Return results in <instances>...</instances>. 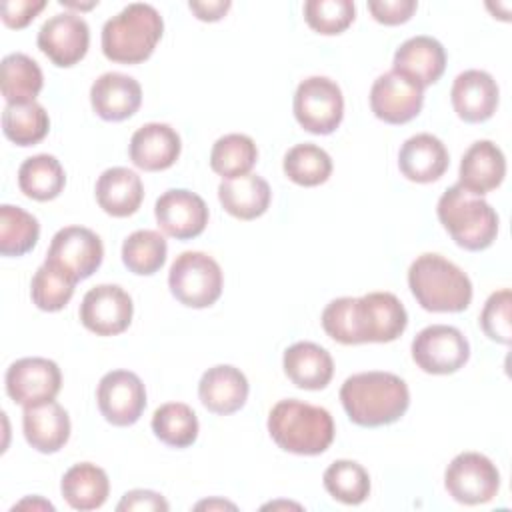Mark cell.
Instances as JSON below:
<instances>
[{
  "label": "cell",
  "instance_id": "6da1fadb",
  "mask_svg": "<svg viewBox=\"0 0 512 512\" xmlns=\"http://www.w3.org/2000/svg\"><path fill=\"white\" fill-rule=\"evenodd\" d=\"M324 332L340 344L392 342L408 326V312L392 292L342 296L326 304L320 316Z\"/></svg>",
  "mask_w": 512,
  "mask_h": 512
},
{
  "label": "cell",
  "instance_id": "7a4b0ae2",
  "mask_svg": "<svg viewBox=\"0 0 512 512\" xmlns=\"http://www.w3.org/2000/svg\"><path fill=\"white\" fill-rule=\"evenodd\" d=\"M340 402L354 424L378 428L404 416L410 406V390L406 382L392 372H358L344 380Z\"/></svg>",
  "mask_w": 512,
  "mask_h": 512
},
{
  "label": "cell",
  "instance_id": "3957f363",
  "mask_svg": "<svg viewBox=\"0 0 512 512\" xmlns=\"http://www.w3.org/2000/svg\"><path fill=\"white\" fill-rule=\"evenodd\" d=\"M268 432L278 448L298 456H316L330 448L336 428L326 408L286 398L272 406Z\"/></svg>",
  "mask_w": 512,
  "mask_h": 512
},
{
  "label": "cell",
  "instance_id": "277c9868",
  "mask_svg": "<svg viewBox=\"0 0 512 512\" xmlns=\"http://www.w3.org/2000/svg\"><path fill=\"white\" fill-rule=\"evenodd\" d=\"M408 286L428 312H462L472 302L468 274L440 254H420L408 268Z\"/></svg>",
  "mask_w": 512,
  "mask_h": 512
},
{
  "label": "cell",
  "instance_id": "5b68a950",
  "mask_svg": "<svg viewBox=\"0 0 512 512\" xmlns=\"http://www.w3.org/2000/svg\"><path fill=\"white\" fill-rule=\"evenodd\" d=\"M164 20L152 4L132 2L102 26V52L118 64L148 60L160 42Z\"/></svg>",
  "mask_w": 512,
  "mask_h": 512
},
{
  "label": "cell",
  "instance_id": "8992f818",
  "mask_svg": "<svg viewBox=\"0 0 512 512\" xmlns=\"http://www.w3.org/2000/svg\"><path fill=\"white\" fill-rule=\"evenodd\" d=\"M436 214L450 238L464 250H486L498 236L496 210L460 184L446 188L436 204Z\"/></svg>",
  "mask_w": 512,
  "mask_h": 512
},
{
  "label": "cell",
  "instance_id": "52a82bcc",
  "mask_svg": "<svg viewBox=\"0 0 512 512\" xmlns=\"http://www.w3.org/2000/svg\"><path fill=\"white\" fill-rule=\"evenodd\" d=\"M168 286L180 304L188 308H208L222 294V268L212 256L188 250L176 256L172 262Z\"/></svg>",
  "mask_w": 512,
  "mask_h": 512
},
{
  "label": "cell",
  "instance_id": "ba28073f",
  "mask_svg": "<svg viewBox=\"0 0 512 512\" xmlns=\"http://www.w3.org/2000/svg\"><path fill=\"white\" fill-rule=\"evenodd\" d=\"M296 122L310 134H332L344 116V96L340 86L326 76L302 80L292 102Z\"/></svg>",
  "mask_w": 512,
  "mask_h": 512
},
{
  "label": "cell",
  "instance_id": "9c48e42d",
  "mask_svg": "<svg viewBox=\"0 0 512 512\" xmlns=\"http://www.w3.org/2000/svg\"><path fill=\"white\" fill-rule=\"evenodd\" d=\"M444 488L460 504H486L500 490V472L488 456L460 452L444 472Z\"/></svg>",
  "mask_w": 512,
  "mask_h": 512
},
{
  "label": "cell",
  "instance_id": "30bf717a",
  "mask_svg": "<svg viewBox=\"0 0 512 512\" xmlns=\"http://www.w3.org/2000/svg\"><path fill=\"white\" fill-rule=\"evenodd\" d=\"M412 360L426 374H454L470 358L466 336L448 324H432L422 328L412 340Z\"/></svg>",
  "mask_w": 512,
  "mask_h": 512
},
{
  "label": "cell",
  "instance_id": "8fae6325",
  "mask_svg": "<svg viewBox=\"0 0 512 512\" xmlns=\"http://www.w3.org/2000/svg\"><path fill=\"white\" fill-rule=\"evenodd\" d=\"M102 258L104 246L96 232L84 226H66L52 236L44 262L80 282L100 268Z\"/></svg>",
  "mask_w": 512,
  "mask_h": 512
},
{
  "label": "cell",
  "instance_id": "7c38bea8",
  "mask_svg": "<svg viewBox=\"0 0 512 512\" xmlns=\"http://www.w3.org/2000/svg\"><path fill=\"white\" fill-rule=\"evenodd\" d=\"M36 44L54 66L70 68L78 64L88 52V22L76 12L54 14L40 26Z\"/></svg>",
  "mask_w": 512,
  "mask_h": 512
},
{
  "label": "cell",
  "instance_id": "4fadbf2b",
  "mask_svg": "<svg viewBox=\"0 0 512 512\" xmlns=\"http://www.w3.org/2000/svg\"><path fill=\"white\" fill-rule=\"evenodd\" d=\"M134 314L130 294L118 284H98L90 288L80 304V322L96 336L122 334Z\"/></svg>",
  "mask_w": 512,
  "mask_h": 512
},
{
  "label": "cell",
  "instance_id": "5bb4252c",
  "mask_svg": "<svg viewBox=\"0 0 512 512\" xmlns=\"http://www.w3.org/2000/svg\"><path fill=\"white\" fill-rule=\"evenodd\" d=\"M6 392L20 406L54 400L62 388V372L54 360L26 356L6 370Z\"/></svg>",
  "mask_w": 512,
  "mask_h": 512
},
{
  "label": "cell",
  "instance_id": "9a60e30c",
  "mask_svg": "<svg viewBox=\"0 0 512 512\" xmlns=\"http://www.w3.org/2000/svg\"><path fill=\"white\" fill-rule=\"evenodd\" d=\"M96 402L106 422L112 426H132L146 408V388L138 374L112 370L100 378Z\"/></svg>",
  "mask_w": 512,
  "mask_h": 512
},
{
  "label": "cell",
  "instance_id": "2e32d148",
  "mask_svg": "<svg viewBox=\"0 0 512 512\" xmlns=\"http://www.w3.org/2000/svg\"><path fill=\"white\" fill-rule=\"evenodd\" d=\"M424 104V90L406 76L390 70L380 74L370 88V110L386 124H406Z\"/></svg>",
  "mask_w": 512,
  "mask_h": 512
},
{
  "label": "cell",
  "instance_id": "e0dca14e",
  "mask_svg": "<svg viewBox=\"0 0 512 512\" xmlns=\"http://www.w3.org/2000/svg\"><path fill=\"white\" fill-rule=\"evenodd\" d=\"M154 216L164 234L190 240L204 232L210 214L202 196L186 188H172L156 200Z\"/></svg>",
  "mask_w": 512,
  "mask_h": 512
},
{
  "label": "cell",
  "instance_id": "ac0fdd59",
  "mask_svg": "<svg viewBox=\"0 0 512 512\" xmlns=\"http://www.w3.org/2000/svg\"><path fill=\"white\" fill-rule=\"evenodd\" d=\"M450 100L460 120L468 124H478L494 116L500 100V90L496 80L488 72L472 68L460 72L454 78Z\"/></svg>",
  "mask_w": 512,
  "mask_h": 512
},
{
  "label": "cell",
  "instance_id": "d6986e66",
  "mask_svg": "<svg viewBox=\"0 0 512 512\" xmlns=\"http://www.w3.org/2000/svg\"><path fill=\"white\" fill-rule=\"evenodd\" d=\"M392 70L406 76L424 90L426 86L436 84L444 74L446 50L432 36H412L396 48Z\"/></svg>",
  "mask_w": 512,
  "mask_h": 512
},
{
  "label": "cell",
  "instance_id": "ffe728a7",
  "mask_svg": "<svg viewBox=\"0 0 512 512\" xmlns=\"http://www.w3.org/2000/svg\"><path fill=\"white\" fill-rule=\"evenodd\" d=\"M92 110L106 122H122L134 116L142 104V86L122 72H104L90 86Z\"/></svg>",
  "mask_w": 512,
  "mask_h": 512
},
{
  "label": "cell",
  "instance_id": "44dd1931",
  "mask_svg": "<svg viewBox=\"0 0 512 512\" xmlns=\"http://www.w3.org/2000/svg\"><path fill=\"white\" fill-rule=\"evenodd\" d=\"M182 150L178 132L164 122H148L140 126L128 146L130 160L136 168L146 172H160L170 168Z\"/></svg>",
  "mask_w": 512,
  "mask_h": 512
},
{
  "label": "cell",
  "instance_id": "7402d4cb",
  "mask_svg": "<svg viewBox=\"0 0 512 512\" xmlns=\"http://www.w3.org/2000/svg\"><path fill=\"white\" fill-rule=\"evenodd\" d=\"M450 164V154L444 142L428 132H420L404 140L398 152V168L410 182L428 184L444 176Z\"/></svg>",
  "mask_w": 512,
  "mask_h": 512
},
{
  "label": "cell",
  "instance_id": "603a6c76",
  "mask_svg": "<svg viewBox=\"0 0 512 512\" xmlns=\"http://www.w3.org/2000/svg\"><path fill=\"white\" fill-rule=\"evenodd\" d=\"M506 176L504 152L492 140H476L462 154L458 168V184L476 194L484 196L496 190Z\"/></svg>",
  "mask_w": 512,
  "mask_h": 512
},
{
  "label": "cell",
  "instance_id": "cb8c5ba5",
  "mask_svg": "<svg viewBox=\"0 0 512 512\" xmlns=\"http://www.w3.org/2000/svg\"><path fill=\"white\" fill-rule=\"evenodd\" d=\"M22 430L34 450L54 454L64 448L70 438V416L56 400L24 406Z\"/></svg>",
  "mask_w": 512,
  "mask_h": 512
},
{
  "label": "cell",
  "instance_id": "d4e9b609",
  "mask_svg": "<svg viewBox=\"0 0 512 512\" xmlns=\"http://www.w3.org/2000/svg\"><path fill=\"white\" fill-rule=\"evenodd\" d=\"M250 386L244 372L230 364L208 368L198 382V398L206 410L226 416L246 404Z\"/></svg>",
  "mask_w": 512,
  "mask_h": 512
},
{
  "label": "cell",
  "instance_id": "484cf974",
  "mask_svg": "<svg viewBox=\"0 0 512 512\" xmlns=\"http://www.w3.org/2000/svg\"><path fill=\"white\" fill-rule=\"evenodd\" d=\"M282 366L288 380L302 390H322L334 376V360L314 342H296L284 350Z\"/></svg>",
  "mask_w": 512,
  "mask_h": 512
},
{
  "label": "cell",
  "instance_id": "4316f807",
  "mask_svg": "<svg viewBox=\"0 0 512 512\" xmlns=\"http://www.w3.org/2000/svg\"><path fill=\"white\" fill-rule=\"evenodd\" d=\"M94 192L98 206L114 218L132 216L144 200V186L140 176L124 166L104 170L96 180Z\"/></svg>",
  "mask_w": 512,
  "mask_h": 512
},
{
  "label": "cell",
  "instance_id": "83f0119b",
  "mask_svg": "<svg viewBox=\"0 0 512 512\" xmlns=\"http://www.w3.org/2000/svg\"><path fill=\"white\" fill-rule=\"evenodd\" d=\"M218 200L230 216L238 220H254L268 210L272 190L262 176L244 174L222 180L218 184Z\"/></svg>",
  "mask_w": 512,
  "mask_h": 512
},
{
  "label": "cell",
  "instance_id": "f1b7e54d",
  "mask_svg": "<svg viewBox=\"0 0 512 512\" xmlns=\"http://www.w3.org/2000/svg\"><path fill=\"white\" fill-rule=\"evenodd\" d=\"M60 492L70 508L80 512L96 510L110 494V480L100 466L92 462H78L64 472Z\"/></svg>",
  "mask_w": 512,
  "mask_h": 512
},
{
  "label": "cell",
  "instance_id": "f546056e",
  "mask_svg": "<svg viewBox=\"0 0 512 512\" xmlns=\"http://www.w3.org/2000/svg\"><path fill=\"white\" fill-rule=\"evenodd\" d=\"M44 86V76L36 60L22 52H12L0 64V90L6 104L36 102Z\"/></svg>",
  "mask_w": 512,
  "mask_h": 512
},
{
  "label": "cell",
  "instance_id": "4dcf8cb0",
  "mask_svg": "<svg viewBox=\"0 0 512 512\" xmlns=\"http://www.w3.org/2000/svg\"><path fill=\"white\" fill-rule=\"evenodd\" d=\"M66 186V172L52 154H36L26 158L18 168V188L24 196L48 202L60 196Z\"/></svg>",
  "mask_w": 512,
  "mask_h": 512
},
{
  "label": "cell",
  "instance_id": "1f68e13d",
  "mask_svg": "<svg viewBox=\"0 0 512 512\" xmlns=\"http://www.w3.org/2000/svg\"><path fill=\"white\" fill-rule=\"evenodd\" d=\"M258 160L256 142L246 134H224L210 150V168L224 180L250 174Z\"/></svg>",
  "mask_w": 512,
  "mask_h": 512
},
{
  "label": "cell",
  "instance_id": "d6a6232c",
  "mask_svg": "<svg viewBox=\"0 0 512 512\" xmlns=\"http://www.w3.org/2000/svg\"><path fill=\"white\" fill-rule=\"evenodd\" d=\"M198 418L184 402H166L152 414V432L172 448H188L198 438Z\"/></svg>",
  "mask_w": 512,
  "mask_h": 512
},
{
  "label": "cell",
  "instance_id": "836d02e7",
  "mask_svg": "<svg viewBox=\"0 0 512 512\" xmlns=\"http://www.w3.org/2000/svg\"><path fill=\"white\" fill-rule=\"evenodd\" d=\"M50 118L42 104H6L2 112V132L16 146H34L46 138Z\"/></svg>",
  "mask_w": 512,
  "mask_h": 512
},
{
  "label": "cell",
  "instance_id": "e575fe53",
  "mask_svg": "<svg viewBox=\"0 0 512 512\" xmlns=\"http://www.w3.org/2000/svg\"><path fill=\"white\" fill-rule=\"evenodd\" d=\"M282 168L288 180H292L298 186L312 188L324 184L330 178L332 158L324 148L312 142H304L292 146L284 154Z\"/></svg>",
  "mask_w": 512,
  "mask_h": 512
},
{
  "label": "cell",
  "instance_id": "d590c367",
  "mask_svg": "<svg viewBox=\"0 0 512 512\" xmlns=\"http://www.w3.org/2000/svg\"><path fill=\"white\" fill-rule=\"evenodd\" d=\"M40 236V224L36 216L20 206H0V254L24 256L30 252Z\"/></svg>",
  "mask_w": 512,
  "mask_h": 512
},
{
  "label": "cell",
  "instance_id": "8d00e7d4",
  "mask_svg": "<svg viewBox=\"0 0 512 512\" xmlns=\"http://www.w3.org/2000/svg\"><path fill=\"white\" fill-rule=\"evenodd\" d=\"M166 254L168 244L156 230H136L122 244V262L138 276L156 274L164 266Z\"/></svg>",
  "mask_w": 512,
  "mask_h": 512
},
{
  "label": "cell",
  "instance_id": "74e56055",
  "mask_svg": "<svg viewBox=\"0 0 512 512\" xmlns=\"http://www.w3.org/2000/svg\"><path fill=\"white\" fill-rule=\"evenodd\" d=\"M326 492L348 506L362 504L370 494V474L354 460H336L324 470Z\"/></svg>",
  "mask_w": 512,
  "mask_h": 512
},
{
  "label": "cell",
  "instance_id": "f35d334b",
  "mask_svg": "<svg viewBox=\"0 0 512 512\" xmlns=\"http://www.w3.org/2000/svg\"><path fill=\"white\" fill-rule=\"evenodd\" d=\"M76 284L78 282L70 278L66 272L44 262L32 276L30 298L36 308L44 312H58L74 296Z\"/></svg>",
  "mask_w": 512,
  "mask_h": 512
},
{
  "label": "cell",
  "instance_id": "ab89813d",
  "mask_svg": "<svg viewBox=\"0 0 512 512\" xmlns=\"http://www.w3.org/2000/svg\"><path fill=\"white\" fill-rule=\"evenodd\" d=\"M356 18V6L350 0H308L304 2L306 24L324 36L342 34Z\"/></svg>",
  "mask_w": 512,
  "mask_h": 512
},
{
  "label": "cell",
  "instance_id": "60d3db41",
  "mask_svg": "<svg viewBox=\"0 0 512 512\" xmlns=\"http://www.w3.org/2000/svg\"><path fill=\"white\" fill-rule=\"evenodd\" d=\"M510 306H512V292L508 288H502L488 296L480 312L482 332L498 344H510V336H512Z\"/></svg>",
  "mask_w": 512,
  "mask_h": 512
},
{
  "label": "cell",
  "instance_id": "b9f144b4",
  "mask_svg": "<svg viewBox=\"0 0 512 512\" xmlns=\"http://www.w3.org/2000/svg\"><path fill=\"white\" fill-rule=\"evenodd\" d=\"M416 0H372L368 2V10L372 18L384 26H398L412 18L416 12Z\"/></svg>",
  "mask_w": 512,
  "mask_h": 512
},
{
  "label": "cell",
  "instance_id": "7bdbcfd3",
  "mask_svg": "<svg viewBox=\"0 0 512 512\" xmlns=\"http://www.w3.org/2000/svg\"><path fill=\"white\" fill-rule=\"evenodd\" d=\"M44 6V0H4L2 22L14 30L26 28L38 16V12L44 10Z\"/></svg>",
  "mask_w": 512,
  "mask_h": 512
},
{
  "label": "cell",
  "instance_id": "ee69618b",
  "mask_svg": "<svg viewBox=\"0 0 512 512\" xmlns=\"http://www.w3.org/2000/svg\"><path fill=\"white\" fill-rule=\"evenodd\" d=\"M118 512H132V510H146V512H168L170 504L166 502V498L154 490H130L122 496V500L116 506Z\"/></svg>",
  "mask_w": 512,
  "mask_h": 512
},
{
  "label": "cell",
  "instance_id": "f6af8a7d",
  "mask_svg": "<svg viewBox=\"0 0 512 512\" xmlns=\"http://www.w3.org/2000/svg\"><path fill=\"white\" fill-rule=\"evenodd\" d=\"M232 2L230 0H204V2H188V8L194 12V16L202 22H216L220 20L228 10H230Z\"/></svg>",
  "mask_w": 512,
  "mask_h": 512
},
{
  "label": "cell",
  "instance_id": "bcb514c9",
  "mask_svg": "<svg viewBox=\"0 0 512 512\" xmlns=\"http://www.w3.org/2000/svg\"><path fill=\"white\" fill-rule=\"evenodd\" d=\"M18 508H24V506H32V508H44V510H54V506L50 504V502H46V500H42V498H26V500H22V502H18L16 504Z\"/></svg>",
  "mask_w": 512,
  "mask_h": 512
},
{
  "label": "cell",
  "instance_id": "7dc6e473",
  "mask_svg": "<svg viewBox=\"0 0 512 512\" xmlns=\"http://www.w3.org/2000/svg\"><path fill=\"white\" fill-rule=\"evenodd\" d=\"M196 508H236L232 502H226V500H206V502H198Z\"/></svg>",
  "mask_w": 512,
  "mask_h": 512
}]
</instances>
